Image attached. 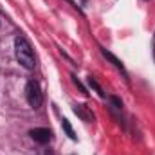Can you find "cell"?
<instances>
[{
    "mask_svg": "<svg viewBox=\"0 0 155 155\" xmlns=\"http://www.w3.org/2000/svg\"><path fill=\"white\" fill-rule=\"evenodd\" d=\"M15 56H16V61L27 69V71H33L35 65H36V60H35V52L29 45V41L24 38V36H16L15 38Z\"/></svg>",
    "mask_w": 155,
    "mask_h": 155,
    "instance_id": "obj_1",
    "label": "cell"
},
{
    "mask_svg": "<svg viewBox=\"0 0 155 155\" xmlns=\"http://www.w3.org/2000/svg\"><path fill=\"white\" fill-rule=\"evenodd\" d=\"M25 97H27L29 107H33V108H40L41 107L43 94H41V88H40L38 81H35V79L27 81V85H25Z\"/></svg>",
    "mask_w": 155,
    "mask_h": 155,
    "instance_id": "obj_2",
    "label": "cell"
},
{
    "mask_svg": "<svg viewBox=\"0 0 155 155\" xmlns=\"http://www.w3.org/2000/svg\"><path fill=\"white\" fill-rule=\"evenodd\" d=\"M29 135H31V139L36 141L38 144H47V143L52 139V132H51L49 128H33V130L29 132Z\"/></svg>",
    "mask_w": 155,
    "mask_h": 155,
    "instance_id": "obj_3",
    "label": "cell"
},
{
    "mask_svg": "<svg viewBox=\"0 0 155 155\" xmlns=\"http://www.w3.org/2000/svg\"><path fill=\"white\" fill-rule=\"evenodd\" d=\"M99 51H101V54H103V56H105V58H107V60H108V61H110V63H112L114 67H116L117 71H121V72H123L124 79H128V72H126V69H124L123 61H121L119 58H116V56H114V54H112L110 51H107L105 47H99Z\"/></svg>",
    "mask_w": 155,
    "mask_h": 155,
    "instance_id": "obj_4",
    "label": "cell"
},
{
    "mask_svg": "<svg viewBox=\"0 0 155 155\" xmlns=\"http://www.w3.org/2000/svg\"><path fill=\"white\" fill-rule=\"evenodd\" d=\"M72 110H74V114H76L81 121H85V123H92V121H94V114H92L85 105H74Z\"/></svg>",
    "mask_w": 155,
    "mask_h": 155,
    "instance_id": "obj_5",
    "label": "cell"
},
{
    "mask_svg": "<svg viewBox=\"0 0 155 155\" xmlns=\"http://www.w3.org/2000/svg\"><path fill=\"white\" fill-rule=\"evenodd\" d=\"M61 128L65 130V134L69 135V139H72V141H76L78 137H76V132H74V128L71 126V123H69V119H61Z\"/></svg>",
    "mask_w": 155,
    "mask_h": 155,
    "instance_id": "obj_6",
    "label": "cell"
},
{
    "mask_svg": "<svg viewBox=\"0 0 155 155\" xmlns=\"http://www.w3.org/2000/svg\"><path fill=\"white\" fill-rule=\"evenodd\" d=\"M87 81H88V85H90V87H92V88H94L97 94H99V97H105V92H103V88L99 87V83L96 81V78L90 76V78H87Z\"/></svg>",
    "mask_w": 155,
    "mask_h": 155,
    "instance_id": "obj_7",
    "label": "cell"
},
{
    "mask_svg": "<svg viewBox=\"0 0 155 155\" xmlns=\"http://www.w3.org/2000/svg\"><path fill=\"white\" fill-rule=\"evenodd\" d=\"M110 101H112V103L116 105V108H119V110L123 108V101H121L119 97H116V96H112V97H110Z\"/></svg>",
    "mask_w": 155,
    "mask_h": 155,
    "instance_id": "obj_8",
    "label": "cell"
},
{
    "mask_svg": "<svg viewBox=\"0 0 155 155\" xmlns=\"http://www.w3.org/2000/svg\"><path fill=\"white\" fill-rule=\"evenodd\" d=\"M152 52H153V61H155V35H153V40H152Z\"/></svg>",
    "mask_w": 155,
    "mask_h": 155,
    "instance_id": "obj_9",
    "label": "cell"
}]
</instances>
